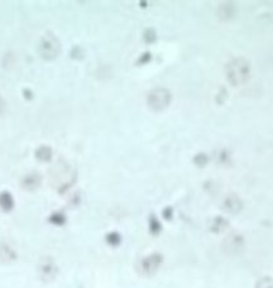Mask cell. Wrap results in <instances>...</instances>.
Segmentation results:
<instances>
[{"label": "cell", "mask_w": 273, "mask_h": 288, "mask_svg": "<svg viewBox=\"0 0 273 288\" xmlns=\"http://www.w3.org/2000/svg\"><path fill=\"white\" fill-rule=\"evenodd\" d=\"M171 102V94L166 89H156L148 95L149 108L156 111L163 110Z\"/></svg>", "instance_id": "7a4b0ae2"}, {"label": "cell", "mask_w": 273, "mask_h": 288, "mask_svg": "<svg viewBox=\"0 0 273 288\" xmlns=\"http://www.w3.org/2000/svg\"><path fill=\"white\" fill-rule=\"evenodd\" d=\"M227 225H228V221L218 216V218H215L213 220L211 230H213V232H215V233H220V232H223L225 228H227Z\"/></svg>", "instance_id": "ba28073f"}, {"label": "cell", "mask_w": 273, "mask_h": 288, "mask_svg": "<svg viewBox=\"0 0 273 288\" xmlns=\"http://www.w3.org/2000/svg\"><path fill=\"white\" fill-rule=\"evenodd\" d=\"M37 156L39 158H49V149L47 147H42L39 151L37 152Z\"/></svg>", "instance_id": "7c38bea8"}, {"label": "cell", "mask_w": 273, "mask_h": 288, "mask_svg": "<svg viewBox=\"0 0 273 288\" xmlns=\"http://www.w3.org/2000/svg\"><path fill=\"white\" fill-rule=\"evenodd\" d=\"M256 288H273V277H263L256 285Z\"/></svg>", "instance_id": "30bf717a"}, {"label": "cell", "mask_w": 273, "mask_h": 288, "mask_svg": "<svg viewBox=\"0 0 273 288\" xmlns=\"http://www.w3.org/2000/svg\"><path fill=\"white\" fill-rule=\"evenodd\" d=\"M143 38L147 43H153L154 40H156V32H154L153 29H147L146 32H144Z\"/></svg>", "instance_id": "8fae6325"}, {"label": "cell", "mask_w": 273, "mask_h": 288, "mask_svg": "<svg viewBox=\"0 0 273 288\" xmlns=\"http://www.w3.org/2000/svg\"><path fill=\"white\" fill-rule=\"evenodd\" d=\"M161 261H162V259H161L160 256L147 257L146 259L142 261L141 264L142 273H144V275H152V273H154L157 271L158 267H160Z\"/></svg>", "instance_id": "8992f818"}, {"label": "cell", "mask_w": 273, "mask_h": 288, "mask_svg": "<svg viewBox=\"0 0 273 288\" xmlns=\"http://www.w3.org/2000/svg\"><path fill=\"white\" fill-rule=\"evenodd\" d=\"M38 51L44 59H53L60 53V43L53 35H46L41 39Z\"/></svg>", "instance_id": "3957f363"}, {"label": "cell", "mask_w": 273, "mask_h": 288, "mask_svg": "<svg viewBox=\"0 0 273 288\" xmlns=\"http://www.w3.org/2000/svg\"><path fill=\"white\" fill-rule=\"evenodd\" d=\"M225 71H227V77L230 84L234 86H242L246 84L251 76V65L246 58L238 57L228 63Z\"/></svg>", "instance_id": "6da1fadb"}, {"label": "cell", "mask_w": 273, "mask_h": 288, "mask_svg": "<svg viewBox=\"0 0 273 288\" xmlns=\"http://www.w3.org/2000/svg\"><path fill=\"white\" fill-rule=\"evenodd\" d=\"M224 249L232 254H236L238 251H242L244 248V239L242 235L232 234L227 237L224 242Z\"/></svg>", "instance_id": "277c9868"}, {"label": "cell", "mask_w": 273, "mask_h": 288, "mask_svg": "<svg viewBox=\"0 0 273 288\" xmlns=\"http://www.w3.org/2000/svg\"><path fill=\"white\" fill-rule=\"evenodd\" d=\"M223 209L229 214H238L243 209V202L237 195H229L223 201Z\"/></svg>", "instance_id": "5b68a950"}, {"label": "cell", "mask_w": 273, "mask_h": 288, "mask_svg": "<svg viewBox=\"0 0 273 288\" xmlns=\"http://www.w3.org/2000/svg\"><path fill=\"white\" fill-rule=\"evenodd\" d=\"M219 16L223 19H228V18H232L233 15H234V6L232 5V4H222L219 8Z\"/></svg>", "instance_id": "52a82bcc"}, {"label": "cell", "mask_w": 273, "mask_h": 288, "mask_svg": "<svg viewBox=\"0 0 273 288\" xmlns=\"http://www.w3.org/2000/svg\"><path fill=\"white\" fill-rule=\"evenodd\" d=\"M23 95H24V97L27 100H30L33 97V94H32V91L30 90H28V89H24L23 90Z\"/></svg>", "instance_id": "4fadbf2b"}, {"label": "cell", "mask_w": 273, "mask_h": 288, "mask_svg": "<svg viewBox=\"0 0 273 288\" xmlns=\"http://www.w3.org/2000/svg\"><path fill=\"white\" fill-rule=\"evenodd\" d=\"M1 108H3V104L0 102V111H1Z\"/></svg>", "instance_id": "5bb4252c"}, {"label": "cell", "mask_w": 273, "mask_h": 288, "mask_svg": "<svg viewBox=\"0 0 273 288\" xmlns=\"http://www.w3.org/2000/svg\"><path fill=\"white\" fill-rule=\"evenodd\" d=\"M0 206L4 210H10L11 206H13V200H11V196L8 192H3L0 195Z\"/></svg>", "instance_id": "9c48e42d"}]
</instances>
